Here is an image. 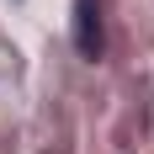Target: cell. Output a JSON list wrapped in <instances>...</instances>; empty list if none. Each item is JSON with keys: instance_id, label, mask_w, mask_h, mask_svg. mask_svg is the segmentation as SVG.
<instances>
[{"instance_id": "1", "label": "cell", "mask_w": 154, "mask_h": 154, "mask_svg": "<svg viewBox=\"0 0 154 154\" xmlns=\"http://www.w3.org/2000/svg\"><path fill=\"white\" fill-rule=\"evenodd\" d=\"M101 0H75V53L80 59H101Z\"/></svg>"}]
</instances>
